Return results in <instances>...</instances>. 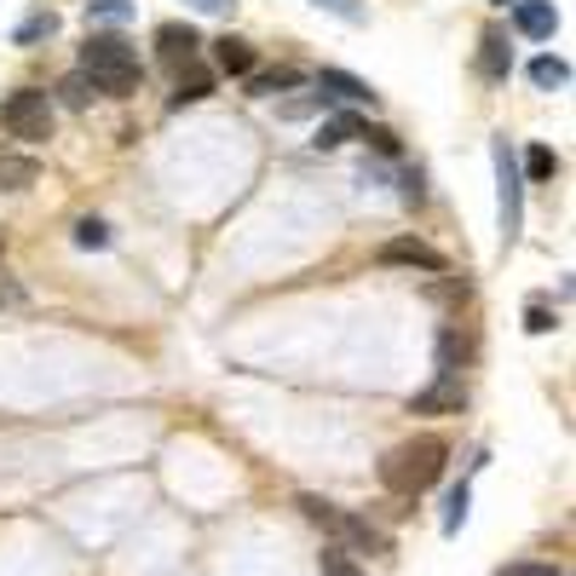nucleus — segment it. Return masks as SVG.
Returning a JSON list of instances; mask_svg holds the SVG:
<instances>
[{
  "mask_svg": "<svg viewBox=\"0 0 576 576\" xmlns=\"http://www.w3.org/2000/svg\"><path fill=\"white\" fill-rule=\"evenodd\" d=\"M81 75H87L105 98H128V93H139L144 64L121 35H93L87 47H81Z\"/></svg>",
  "mask_w": 576,
  "mask_h": 576,
  "instance_id": "1",
  "label": "nucleus"
},
{
  "mask_svg": "<svg viewBox=\"0 0 576 576\" xmlns=\"http://www.w3.org/2000/svg\"><path fill=\"white\" fill-rule=\"evenodd\" d=\"M444 439H404L381 456V484L393 490V496H421V490L444 472Z\"/></svg>",
  "mask_w": 576,
  "mask_h": 576,
  "instance_id": "2",
  "label": "nucleus"
},
{
  "mask_svg": "<svg viewBox=\"0 0 576 576\" xmlns=\"http://www.w3.org/2000/svg\"><path fill=\"white\" fill-rule=\"evenodd\" d=\"M0 128L24 144H47L52 139V98L35 87H17L7 105H0Z\"/></svg>",
  "mask_w": 576,
  "mask_h": 576,
  "instance_id": "3",
  "label": "nucleus"
},
{
  "mask_svg": "<svg viewBox=\"0 0 576 576\" xmlns=\"http://www.w3.org/2000/svg\"><path fill=\"white\" fill-rule=\"evenodd\" d=\"M496 179H502V242L513 249V242H519V225H525V184H519V168H513L507 139H496Z\"/></svg>",
  "mask_w": 576,
  "mask_h": 576,
  "instance_id": "4",
  "label": "nucleus"
},
{
  "mask_svg": "<svg viewBox=\"0 0 576 576\" xmlns=\"http://www.w3.org/2000/svg\"><path fill=\"white\" fill-rule=\"evenodd\" d=\"M381 265H409V272H432V277L449 272V260L432 249V242H421V237H393V242H381Z\"/></svg>",
  "mask_w": 576,
  "mask_h": 576,
  "instance_id": "5",
  "label": "nucleus"
},
{
  "mask_svg": "<svg viewBox=\"0 0 576 576\" xmlns=\"http://www.w3.org/2000/svg\"><path fill=\"white\" fill-rule=\"evenodd\" d=\"M461 409H467V386L456 375H439L427 393L409 398V416H461Z\"/></svg>",
  "mask_w": 576,
  "mask_h": 576,
  "instance_id": "6",
  "label": "nucleus"
},
{
  "mask_svg": "<svg viewBox=\"0 0 576 576\" xmlns=\"http://www.w3.org/2000/svg\"><path fill=\"white\" fill-rule=\"evenodd\" d=\"M328 537H335L346 553H386V530H375V525L363 519V513H335Z\"/></svg>",
  "mask_w": 576,
  "mask_h": 576,
  "instance_id": "7",
  "label": "nucleus"
},
{
  "mask_svg": "<svg viewBox=\"0 0 576 576\" xmlns=\"http://www.w3.org/2000/svg\"><path fill=\"white\" fill-rule=\"evenodd\" d=\"M196 47H202V35H196L191 24H161V29H156V58H161L168 70L191 64V58H196Z\"/></svg>",
  "mask_w": 576,
  "mask_h": 576,
  "instance_id": "8",
  "label": "nucleus"
},
{
  "mask_svg": "<svg viewBox=\"0 0 576 576\" xmlns=\"http://www.w3.org/2000/svg\"><path fill=\"white\" fill-rule=\"evenodd\" d=\"M202 98H214V70L208 64H179V81H173V98L168 110H184V105H202Z\"/></svg>",
  "mask_w": 576,
  "mask_h": 576,
  "instance_id": "9",
  "label": "nucleus"
},
{
  "mask_svg": "<svg viewBox=\"0 0 576 576\" xmlns=\"http://www.w3.org/2000/svg\"><path fill=\"white\" fill-rule=\"evenodd\" d=\"M317 93L328 98V105H375V87L369 81H358V75H346V70H317Z\"/></svg>",
  "mask_w": 576,
  "mask_h": 576,
  "instance_id": "10",
  "label": "nucleus"
},
{
  "mask_svg": "<svg viewBox=\"0 0 576 576\" xmlns=\"http://www.w3.org/2000/svg\"><path fill=\"white\" fill-rule=\"evenodd\" d=\"M513 24H519V35H530V40H548L553 29H560V12H553V0H519V7H513Z\"/></svg>",
  "mask_w": 576,
  "mask_h": 576,
  "instance_id": "11",
  "label": "nucleus"
},
{
  "mask_svg": "<svg viewBox=\"0 0 576 576\" xmlns=\"http://www.w3.org/2000/svg\"><path fill=\"white\" fill-rule=\"evenodd\" d=\"M214 64L225 70V75H249L254 70V47L242 35H219L214 40Z\"/></svg>",
  "mask_w": 576,
  "mask_h": 576,
  "instance_id": "12",
  "label": "nucleus"
},
{
  "mask_svg": "<svg viewBox=\"0 0 576 576\" xmlns=\"http://www.w3.org/2000/svg\"><path fill=\"white\" fill-rule=\"evenodd\" d=\"M35 179H40V161H35V156L0 151V191H29Z\"/></svg>",
  "mask_w": 576,
  "mask_h": 576,
  "instance_id": "13",
  "label": "nucleus"
},
{
  "mask_svg": "<svg viewBox=\"0 0 576 576\" xmlns=\"http://www.w3.org/2000/svg\"><path fill=\"white\" fill-rule=\"evenodd\" d=\"M300 81H305V75H300L295 64H277V70H249V93H254V98H272V93H295Z\"/></svg>",
  "mask_w": 576,
  "mask_h": 576,
  "instance_id": "14",
  "label": "nucleus"
},
{
  "mask_svg": "<svg viewBox=\"0 0 576 576\" xmlns=\"http://www.w3.org/2000/svg\"><path fill=\"white\" fill-rule=\"evenodd\" d=\"M507 64H513L507 35H502V29H484V40H479V70H484L490 81H502V75H507Z\"/></svg>",
  "mask_w": 576,
  "mask_h": 576,
  "instance_id": "15",
  "label": "nucleus"
},
{
  "mask_svg": "<svg viewBox=\"0 0 576 576\" xmlns=\"http://www.w3.org/2000/svg\"><path fill=\"white\" fill-rule=\"evenodd\" d=\"M363 133V116H323V128H317V151H335V144H352Z\"/></svg>",
  "mask_w": 576,
  "mask_h": 576,
  "instance_id": "16",
  "label": "nucleus"
},
{
  "mask_svg": "<svg viewBox=\"0 0 576 576\" xmlns=\"http://www.w3.org/2000/svg\"><path fill=\"white\" fill-rule=\"evenodd\" d=\"M58 98H64L70 110H87L93 98H98V87H93V81H87V75L75 70V75H64V81H58Z\"/></svg>",
  "mask_w": 576,
  "mask_h": 576,
  "instance_id": "17",
  "label": "nucleus"
},
{
  "mask_svg": "<svg viewBox=\"0 0 576 576\" xmlns=\"http://www.w3.org/2000/svg\"><path fill=\"white\" fill-rule=\"evenodd\" d=\"M530 81H537L542 93H553V87H565V81H571V64H565V58H537V64H530Z\"/></svg>",
  "mask_w": 576,
  "mask_h": 576,
  "instance_id": "18",
  "label": "nucleus"
},
{
  "mask_svg": "<svg viewBox=\"0 0 576 576\" xmlns=\"http://www.w3.org/2000/svg\"><path fill=\"white\" fill-rule=\"evenodd\" d=\"M525 173L530 179H553V173H560V156H553L548 144H530V151H525Z\"/></svg>",
  "mask_w": 576,
  "mask_h": 576,
  "instance_id": "19",
  "label": "nucleus"
},
{
  "mask_svg": "<svg viewBox=\"0 0 576 576\" xmlns=\"http://www.w3.org/2000/svg\"><path fill=\"white\" fill-rule=\"evenodd\" d=\"M295 507H300V513H305V519H312V525H323V530L335 525V513H340V507L328 502V496H312V490H305V496H300Z\"/></svg>",
  "mask_w": 576,
  "mask_h": 576,
  "instance_id": "20",
  "label": "nucleus"
},
{
  "mask_svg": "<svg viewBox=\"0 0 576 576\" xmlns=\"http://www.w3.org/2000/svg\"><path fill=\"white\" fill-rule=\"evenodd\" d=\"M323 576H369L346 548H323Z\"/></svg>",
  "mask_w": 576,
  "mask_h": 576,
  "instance_id": "21",
  "label": "nucleus"
},
{
  "mask_svg": "<svg viewBox=\"0 0 576 576\" xmlns=\"http://www.w3.org/2000/svg\"><path fill=\"white\" fill-rule=\"evenodd\" d=\"M312 7H323V12H335L340 24H369V12H363V0H312Z\"/></svg>",
  "mask_w": 576,
  "mask_h": 576,
  "instance_id": "22",
  "label": "nucleus"
},
{
  "mask_svg": "<svg viewBox=\"0 0 576 576\" xmlns=\"http://www.w3.org/2000/svg\"><path fill=\"white\" fill-rule=\"evenodd\" d=\"M461 352H467L461 335H456V328H444V335H439V375H456V358Z\"/></svg>",
  "mask_w": 576,
  "mask_h": 576,
  "instance_id": "23",
  "label": "nucleus"
},
{
  "mask_svg": "<svg viewBox=\"0 0 576 576\" xmlns=\"http://www.w3.org/2000/svg\"><path fill=\"white\" fill-rule=\"evenodd\" d=\"M75 249H110L105 219H81V225H75Z\"/></svg>",
  "mask_w": 576,
  "mask_h": 576,
  "instance_id": "24",
  "label": "nucleus"
},
{
  "mask_svg": "<svg viewBox=\"0 0 576 576\" xmlns=\"http://www.w3.org/2000/svg\"><path fill=\"white\" fill-rule=\"evenodd\" d=\"M496 576H565V571L548 560H513V565H496Z\"/></svg>",
  "mask_w": 576,
  "mask_h": 576,
  "instance_id": "25",
  "label": "nucleus"
},
{
  "mask_svg": "<svg viewBox=\"0 0 576 576\" xmlns=\"http://www.w3.org/2000/svg\"><path fill=\"white\" fill-rule=\"evenodd\" d=\"M52 29H58V17H52V12H35V17H29V24H24V29H17V47H29V40H40V35H52Z\"/></svg>",
  "mask_w": 576,
  "mask_h": 576,
  "instance_id": "26",
  "label": "nucleus"
},
{
  "mask_svg": "<svg viewBox=\"0 0 576 576\" xmlns=\"http://www.w3.org/2000/svg\"><path fill=\"white\" fill-rule=\"evenodd\" d=\"M461 519H467V484L449 490V513H444V530H449V537L461 530Z\"/></svg>",
  "mask_w": 576,
  "mask_h": 576,
  "instance_id": "27",
  "label": "nucleus"
},
{
  "mask_svg": "<svg viewBox=\"0 0 576 576\" xmlns=\"http://www.w3.org/2000/svg\"><path fill=\"white\" fill-rule=\"evenodd\" d=\"M358 139H369L381 156H398V133H386V128H369V121H363V133H358Z\"/></svg>",
  "mask_w": 576,
  "mask_h": 576,
  "instance_id": "28",
  "label": "nucleus"
},
{
  "mask_svg": "<svg viewBox=\"0 0 576 576\" xmlns=\"http://www.w3.org/2000/svg\"><path fill=\"white\" fill-rule=\"evenodd\" d=\"M525 328H530V335H548V328H560V317H553L548 305H530V312H525Z\"/></svg>",
  "mask_w": 576,
  "mask_h": 576,
  "instance_id": "29",
  "label": "nucleus"
},
{
  "mask_svg": "<svg viewBox=\"0 0 576 576\" xmlns=\"http://www.w3.org/2000/svg\"><path fill=\"white\" fill-rule=\"evenodd\" d=\"M191 7H196V12H214V17H219V12H237V0H191Z\"/></svg>",
  "mask_w": 576,
  "mask_h": 576,
  "instance_id": "30",
  "label": "nucleus"
},
{
  "mask_svg": "<svg viewBox=\"0 0 576 576\" xmlns=\"http://www.w3.org/2000/svg\"><path fill=\"white\" fill-rule=\"evenodd\" d=\"M496 7H507V0H496Z\"/></svg>",
  "mask_w": 576,
  "mask_h": 576,
  "instance_id": "31",
  "label": "nucleus"
}]
</instances>
